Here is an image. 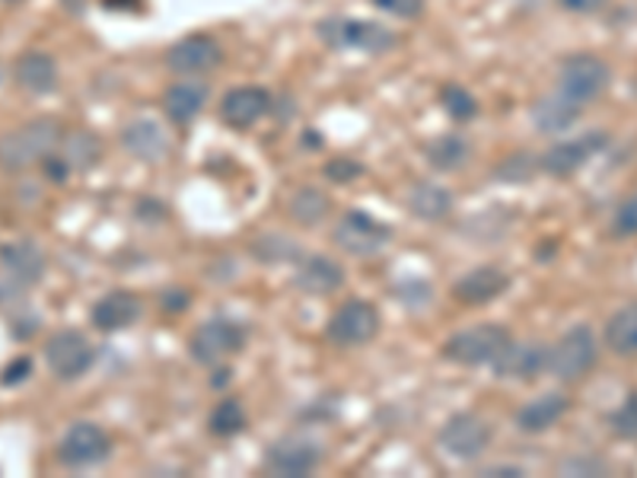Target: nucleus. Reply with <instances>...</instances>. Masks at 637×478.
I'll list each match as a JSON object with an SVG mask.
<instances>
[{
  "instance_id": "9b49d317",
  "label": "nucleus",
  "mask_w": 637,
  "mask_h": 478,
  "mask_svg": "<svg viewBox=\"0 0 637 478\" xmlns=\"http://www.w3.org/2000/svg\"><path fill=\"white\" fill-rule=\"evenodd\" d=\"M440 447L456 459H478L491 447V428L472 411H459L440 428Z\"/></svg>"
},
{
  "instance_id": "2eb2a0df",
  "label": "nucleus",
  "mask_w": 637,
  "mask_h": 478,
  "mask_svg": "<svg viewBox=\"0 0 637 478\" xmlns=\"http://www.w3.org/2000/svg\"><path fill=\"white\" fill-rule=\"evenodd\" d=\"M220 64V46L211 36H186L166 51V68L182 77H198V73L213 71Z\"/></svg>"
},
{
  "instance_id": "6ab92c4d",
  "label": "nucleus",
  "mask_w": 637,
  "mask_h": 478,
  "mask_svg": "<svg viewBox=\"0 0 637 478\" xmlns=\"http://www.w3.org/2000/svg\"><path fill=\"white\" fill-rule=\"evenodd\" d=\"M141 319V300L131 290H112L93 307V326L99 332H121Z\"/></svg>"
},
{
  "instance_id": "2f4dec72",
  "label": "nucleus",
  "mask_w": 637,
  "mask_h": 478,
  "mask_svg": "<svg viewBox=\"0 0 637 478\" xmlns=\"http://www.w3.org/2000/svg\"><path fill=\"white\" fill-rule=\"evenodd\" d=\"M440 102H444L449 119L472 121L475 116H478V102H475V96L469 93V90H462V87H444Z\"/></svg>"
},
{
  "instance_id": "5701e85b",
  "label": "nucleus",
  "mask_w": 637,
  "mask_h": 478,
  "mask_svg": "<svg viewBox=\"0 0 637 478\" xmlns=\"http://www.w3.org/2000/svg\"><path fill=\"white\" fill-rule=\"evenodd\" d=\"M567 408H570V402H567L561 392L536 396L533 402H526L517 411V428L526 430V434H543V430L555 428L565 418Z\"/></svg>"
},
{
  "instance_id": "39448f33",
  "label": "nucleus",
  "mask_w": 637,
  "mask_h": 478,
  "mask_svg": "<svg viewBox=\"0 0 637 478\" xmlns=\"http://www.w3.org/2000/svg\"><path fill=\"white\" fill-rule=\"evenodd\" d=\"M609 64L596 54H574L561 64V77H558V90L574 99L577 106L596 102L599 96L609 90Z\"/></svg>"
},
{
  "instance_id": "f03ea898",
  "label": "nucleus",
  "mask_w": 637,
  "mask_h": 478,
  "mask_svg": "<svg viewBox=\"0 0 637 478\" xmlns=\"http://www.w3.org/2000/svg\"><path fill=\"white\" fill-rule=\"evenodd\" d=\"M322 36V42L331 48H348V51H367V54H379L396 48L399 36L392 29L374 20H351V17H329L326 23L316 29Z\"/></svg>"
},
{
  "instance_id": "0eeeda50",
  "label": "nucleus",
  "mask_w": 637,
  "mask_h": 478,
  "mask_svg": "<svg viewBox=\"0 0 637 478\" xmlns=\"http://www.w3.org/2000/svg\"><path fill=\"white\" fill-rule=\"evenodd\" d=\"M331 239H335V246H341L348 256L367 259V256L382 252V246L392 239V230H389L379 217L367 215V211H348V215L335 223Z\"/></svg>"
},
{
  "instance_id": "58836bf2",
  "label": "nucleus",
  "mask_w": 637,
  "mask_h": 478,
  "mask_svg": "<svg viewBox=\"0 0 637 478\" xmlns=\"http://www.w3.org/2000/svg\"><path fill=\"white\" fill-rule=\"evenodd\" d=\"M485 476H526V472H522V469H517V466H500V469H488V472H485Z\"/></svg>"
},
{
  "instance_id": "c85d7f7f",
  "label": "nucleus",
  "mask_w": 637,
  "mask_h": 478,
  "mask_svg": "<svg viewBox=\"0 0 637 478\" xmlns=\"http://www.w3.org/2000/svg\"><path fill=\"white\" fill-rule=\"evenodd\" d=\"M331 211V201L326 191L319 189H300L293 195V201H290V215L297 217L303 227H312V223H319L322 217Z\"/></svg>"
},
{
  "instance_id": "6e6552de",
  "label": "nucleus",
  "mask_w": 637,
  "mask_h": 478,
  "mask_svg": "<svg viewBox=\"0 0 637 478\" xmlns=\"http://www.w3.org/2000/svg\"><path fill=\"white\" fill-rule=\"evenodd\" d=\"M46 360L58 380H80L93 367L96 351L87 341V335L64 329V332H54L46 341Z\"/></svg>"
},
{
  "instance_id": "72a5a7b5",
  "label": "nucleus",
  "mask_w": 637,
  "mask_h": 478,
  "mask_svg": "<svg viewBox=\"0 0 637 478\" xmlns=\"http://www.w3.org/2000/svg\"><path fill=\"white\" fill-rule=\"evenodd\" d=\"M613 230L618 237H637V191L615 208Z\"/></svg>"
},
{
  "instance_id": "bb28decb",
  "label": "nucleus",
  "mask_w": 637,
  "mask_h": 478,
  "mask_svg": "<svg viewBox=\"0 0 637 478\" xmlns=\"http://www.w3.org/2000/svg\"><path fill=\"white\" fill-rule=\"evenodd\" d=\"M606 345L609 351L621 358H635L637 355V300L625 303L621 310L613 312V319L606 322Z\"/></svg>"
},
{
  "instance_id": "f8f14e48",
  "label": "nucleus",
  "mask_w": 637,
  "mask_h": 478,
  "mask_svg": "<svg viewBox=\"0 0 637 478\" xmlns=\"http://www.w3.org/2000/svg\"><path fill=\"white\" fill-rule=\"evenodd\" d=\"M603 147H606V135H603V131H590V135H580V138H574V141L555 143V147L545 150L543 169L548 176L567 179V176H574L577 169L587 167Z\"/></svg>"
},
{
  "instance_id": "4c0bfd02",
  "label": "nucleus",
  "mask_w": 637,
  "mask_h": 478,
  "mask_svg": "<svg viewBox=\"0 0 637 478\" xmlns=\"http://www.w3.org/2000/svg\"><path fill=\"white\" fill-rule=\"evenodd\" d=\"M565 10H570V13H593V10H599L606 0H558Z\"/></svg>"
},
{
  "instance_id": "e433bc0d",
  "label": "nucleus",
  "mask_w": 637,
  "mask_h": 478,
  "mask_svg": "<svg viewBox=\"0 0 637 478\" xmlns=\"http://www.w3.org/2000/svg\"><path fill=\"white\" fill-rule=\"evenodd\" d=\"M29 370H32V360L29 358H17L7 370H3V377H0V382L3 386H17V382H23L26 377H29Z\"/></svg>"
},
{
  "instance_id": "f704fd0d",
  "label": "nucleus",
  "mask_w": 637,
  "mask_h": 478,
  "mask_svg": "<svg viewBox=\"0 0 637 478\" xmlns=\"http://www.w3.org/2000/svg\"><path fill=\"white\" fill-rule=\"evenodd\" d=\"M370 3L379 7L382 13H392V17H401V20H415L425 10V0H370Z\"/></svg>"
},
{
  "instance_id": "aec40b11",
  "label": "nucleus",
  "mask_w": 637,
  "mask_h": 478,
  "mask_svg": "<svg viewBox=\"0 0 637 478\" xmlns=\"http://www.w3.org/2000/svg\"><path fill=\"white\" fill-rule=\"evenodd\" d=\"M13 77H17V83H20L29 96H48L58 87V64H54L51 54L32 48V51H23V54L17 58Z\"/></svg>"
},
{
  "instance_id": "c9c22d12",
  "label": "nucleus",
  "mask_w": 637,
  "mask_h": 478,
  "mask_svg": "<svg viewBox=\"0 0 637 478\" xmlns=\"http://www.w3.org/2000/svg\"><path fill=\"white\" fill-rule=\"evenodd\" d=\"M360 172H364V167L355 160H331L326 167V176L335 182H355V179H360Z\"/></svg>"
},
{
  "instance_id": "4be33fe9",
  "label": "nucleus",
  "mask_w": 637,
  "mask_h": 478,
  "mask_svg": "<svg viewBox=\"0 0 637 478\" xmlns=\"http://www.w3.org/2000/svg\"><path fill=\"white\" fill-rule=\"evenodd\" d=\"M580 119V106L574 99H567L561 90L558 93H545L533 102V125L543 131V135H558L567 131L574 121Z\"/></svg>"
},
{
  "instance_id": "7c9ffc66",
  "label": "nucleus",
  "mask_w": 637,
  "mask_h": 478,
  "mask_svg": "<svg viewBox=\"0 0 637 478\" xmlns=\"http://www.w3.org/2000/svg\"><path fill=\"white\" fill-rule=\"evenodd\" d=\"M242 428H246V408L237 399H223L211 411V430L217 437H233Z\"/></svg>"
},
{
  "instance_id": "a211bd4d",
  "label": "nucleus",
  "mask_w": 637,
  "mask_h": 478,
  "mask_svg": "<svg viewBox=\"0 0 637 478\" xmlns=\"http://www.w3.org/2000/svg\"><path fill=\"white\" fill-rule=\"evenodd\" d=\"M121 143L135 160H143V163H157L169 153V135L163 125L153 119L128 121V128L121 131Z\"/></svg>"
},
{
  "instance_id": "412c9836",
  "label": "nucleus",
  "mask_w": 637,
  "mask_h": 478,
  "mask_svg": "<svg viewBox=\"0 0 637 478\" xmlns=\"http://www.w3.org/2000/svg\"><path fill=\"white\" fill-rule=\"evenodd\" d=\"M0 268L17 285H39L46 275V256L36 242H7L0 249Z\"/></svg>"
},
{
  "instance_id": "1a4fd4ad",
  "label": "nucleus",
  "mask_w": 637,
  "mask_h": 478,
  "mask_svg": "<svg viewBox=\"0 0 637 478\" xmlns=\"http://www.w3.org/2000/svg\"><path fill=\"white\" fill-rule=\"evenodd\" d=\"M112 454V440L109 434L93 425V421H77L71 425V430L61 437V447H58V456L64 466L71 469H90V466H99L106 462Z\"/></svg>"
},
{
  "instance_id": "20e7f679",
  "label": "nucleus",
  "mask_w": 637,
  "mask_h": 478,
  "mask_svg": "<svg viewBox=\"0 0 637 478\" xmlns=\"http://www.w3.org/2000/svg\"><path fill=\"white\" fill-rule=\"evenodd\" d=\"M510 332L504 326H472L462 329L444 345V358L462 367H481V364H495L497 355L507 348Z\"/></svg>"
},
{
  "instance_id": "9d476101",
  "label": "nucleus",
  "mask_w": 637,
  "mask_h": 478,
  "mask_svg": "<svg viewBox=\"0 0 637 478\" xmlns=\"http://www.w3.org/2000/svg\"><path fill=\"white\" fill-rule=\"evenodd\" d=\"M379 332V310L367 300H348L345 307L331 312L329 338L341 348L367 345Z\"/></svg>"
},
{
  "instance_id": "b1692460",
  "label": "nucleus",
  "mask_w": 637,
  "mask_h": 478,
  "mask_svg": "<svg viewBox=\"0 0 637 478\" xmlns=\"http://www.w3.org/2000/svg\"><path fill=\"white\" fill-rule=\"evenodd\" d=\"M205 102H208V87H205V83H195V80L172 83L163 93L166 116L176 121V125H189L191 119H198V112L205 109Z\"/></svg>"
},
{
  "instance_id": "7ed1b4c3",
  "label": "nucleus",
  "mask_w": 637,
  "mask_h": 478,
  "mask_svg": "<svg viewBox=\"0 0 637 478\" xmlns=\"http://www.w3.org/2000/svg\"><path fill=\"white\" fill-rule=\"evenodd\" d=\"M596 335L590 326H577L548 348V370L561 382L584 380L596 364Z\"/></svg>"
},
{
  "instance_id": "423d86ee",
  "label": "nucleus",
  "mask_w": 637,
  "mask_h": 478,
  "mask_svg": "<svg viewBox=\"0 0 637 478\" xmlns=\"http://www.w3.org/2000/svg\"><path fill=\"white\" fill-rule=\"evenodd\" d=\"M242 345H246V329L233 319H223V316L201 322L189 338L191 358L198 364H211V367L239 355Z\"/></svg>"
},
{
  "instance_id": "393cba45",
  "label": "nucleus",
  "mask_w": 637,
  "mask_h": 478,
  "mask_svg": "<svg viewBox=\"0 0 637 478\" xmlns=\"http://www.w3.org/2000/svg\"><path fill=\"white\" fill-rule=\"evenodd\" d=\"M408 211L421 220H444L452 211V191L437 182H418L408 191Z\"/></svg>"
},
{
  "instance_id": "4468645a",
  "label": "nucleus",
  "mask_w": 637,
  "mask_h": 478,
  "mask_svg": "<svg viewBox=\"0 0 637 478\" xmlns=\"http://www.w3.org/2000/svg\"><path fill=\"white\" fill-rule=\"evenodd\" d=\"M495 370L504 380L533 382L548 370V348L539 341H507V348L497 355Z\"/></svg>"
},
{
  "instance_id": "c756f323",
  "label": "nucleus",
  "mask_w": 637,
  "mask_h": 478,
  "mask_svg": "<svg viewBox=\"0 0 637 478\" xmlns=\"http://www.w3.org/2000/svg\"><path fill=\"white\" fill-rule=\"evenodd\" d=\"M469 157V143L462 138H437L434 143H427V160L437 169H456L462 160Z\"/></svg>"
},
{
  "instance_id": "cd10ccee",
  "label": "nucleus",
  "mask_w": 637,
  "mask_h": 478,
  "mask_svg": "<svg viewBox=\"0 0 637 478\" xmlns=\"http://www.w3.org/2000/svg\"><path fill=\"white\" fill-rule=\"evenodd\" d=\"M61 157L68 160V167L71 169H90L96 167L99 157H102V143H99V138H96L93 131H83V128L64 131Z\"/></svg>"
},
{
  "instance_id": "a878e982",
  "label": "nucleus",
  "mask_w": 637,
  "mask_h": 478,
  "mask_svg": "<svg viewBox=\"0 0 637 478\" xmlns=\"http://www.w3.org/2000/svg\"><path fill=\"white\" fill-rule=\"evenodd\" d=\"M341 285H345L341 265L331 262L326 256H312L297 271V287H303L307 293H331V290H338Z\"/></svg>"
},
{
  "instance_id": "f3484780",
  "label": "nucleus",
  "mask_w": 637,
  "mask_h": 478,
  "mask_svg": "<svg viewBox=\"0 0 637 478\" xmlns=\"http://www.w3.org/2000/svg\"><path fill=\"white\" fill-rule=\"evenodd\" d=\"M271 93L265 87H233L220 102V119L230 128H252L268 112Z\"/></svg>"
},
{
  "instance_id": "dca6fc26",
  "label": "nucleus",
  "mask_w": 637,
  "mask_h": 478,
  "mask_svg": "<svg viewBox=\"0 0 637 478\" xmlns=\"http://www.w3.org/2000/svg\"><path fill=\"white\" fill-rule=\"evenodd\" d=\"M507 287H510V278H507L504 268L481 265V268H472L466 278H459L456 287H452V293H456V300L466 303V307H485V303L497 300Z\"/></svg>"
},
{
  "instance_id": "473e14b6",
  "label": "nucleus",
  "mask_w": 637,
  "mask_h": 478,
  "mask_svg": "<svg viewBox=\"0 0 637 478\" xmlns=\"http://www.w3.org/2000/svg\"><path fill=\"white\" fill-rule=\"evenodd\" d=\"M609 425L618 437H625V440H637V392H631L621 406L615 408L613 418H609Z\"/></svg>"
},
{
  "instance_id": "f257e3e1",
  "label": "nucleus",
  "mask_w": 637,
  "mask_h": 478,
  "mask_svg": "<svg viewBox=\"0 0 637 478\" xmlns=\"http://www.w3.org/2000/svg\"><path fill=\"white\" fill-rule=\"evenodd\" d=\"M64 141V128L58 119H32L20 125L17 131H7L0 138V167L7 172H23V169L46 163L48 157Z\"/></svg>"
},
{
  "instance_id": "ddd939ff",
  "label": "nucleus",
  "mask_w": 637,
  "mask_h": 478,
  "mask_svg": "<svg viewBox=\"0 0 637 478\" xmlns=\"http://www.w3.org/2000/svg\"><path fill=\"white\" fill-rule=\"evenodd\" d=\"M319 456H322L319 447L307 437H281L265 456V466H268L271 476L300 478L309 476L319 466Z\"/></svg>"
},
{
  "instance_id": "ea45409f",
  "label": "nucleus",
  "mask_w": 637,
  "mask_h": 478,
  "mask_svg": "<svg viewBox=\"0 0 637 478\" xmlns=\"http://www.w3.org/2000/svg\"><path fill=\"white\" fill-rule=\"evenodd\" d=\"M7 3H20V0H7Z\"/></svg>"
}]
</instances>
